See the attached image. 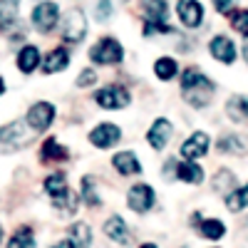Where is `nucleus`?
I'll return each mask as SVG.
<instances>
[{
  "instance_id": "nucleus-7",
  "label": "nucleus",
  "mask_w": 248,
  "mask_h": 248,
  "mask_svg": "<svg viewBox=\"0 0 248 248\" xmlns=\"http://www.w3.org/2000/svg\"><path fill=\"white\" fill-rule=\"evenodd\" d=\"M30 23H32V28L37 32H43V35L52 32L57 28V23H60V8L52 3V0H43V3L35 5V10L30 15Z\"/></svg>"
},
{
  "instance_id": "nucleus-36",
  "label": "nucleus",
  "mask_w": 248,
  "mask_h": 248,
  "mask_svg": "<svg viewBox=\"0 0 248 248\" xmlns=\"http://www.w3.org/2000/svg\"><path fill=\"white\" fill-rule=\"evenodd\" d=\"M176 159H169L167 164H164V176H167V181H169V176H174L176 179Z\"/></svg>"
},
{
  "instance_id": "nucleus-27",
  "label": "nucleus",
  "mask_w": 248,
  "mask_h": 248,
  "mask_svg": "<svg viewBox=\"0 0 248 248\" xmlns=\"http://www.w3.org/2000/svg\"><path fill=\"white\" fill-rule=\"evenodd\" d=\"M226 112L233 122H246L248 119V94H236L226 102Z\"/></svg>"
},
{
  "instance_id": "nucleus-13",
  "label": "nucleus",
  "mask_w": 248,
  "mask_h": 248,
  "mask_svg": "<svg viewBox=\"0 0 248 248\" xmlns=\"http://www.w3.org/2000/svg\"><path fill=\"white\" fill-rule=\"evenodd\" d=\"M211 149V137L206 132H194L189 139L181 144V159H201L203 154H209Z\"/></svg>"
},
{
  "instance_id": "nucleus-17",
  "label": "nucleus",
  "mask_w": 248,
  "mask_h": 248,
  "mask_svg": "<svg viewBox=\"0 0 248 248\" xmlns=\"http://www.w3.org/2000/svg\"><path fill=\"white\" fill-rule=\"evenodd\" d=\"M176 179L184 181V184L199 186V184H203L206 174H203V169L196 164V159H184V161L176 164Z\"/></svg>"
},
{
  "instance_id": "nucleus-23",
  "label": "nucleus",
  "mask_w": 248,
  "mask_h": 248,
  "mask_svg": "<svg viewBox=\"0 0 248 248\" xmlns=\"http://www.w3.org/2000/svg\"><path fill=\"white\" fill-rule=\"evenodd\" d=\"M196 229L206 241H221L226 236V223L221 218H201Z\"/></svg>"
},
{
  "instance_id": "nucleus-3",
  "label": "nucleus",
  "mask_w": 248,
  "mask_h": 248,
  "mask_svg": "<svg viewBox=\"0 0 248 248\" xmlns=\"http://www.w3.org/2000/svg\"><path fill=\"white\" fill-rule=\"evenodd\" d=\"M32 141V129L25 119H13L0 127V154H15Z\"/></svg>"
},
{
  "instance_id": "nucleus-35",
  "label": "nucleus",
  "mask_w": 248,
  "mask_h": 248,
  "mask_svg": "<svg viewBox=\"0 0 248 248\" xmlns=\"http://www.w3.org/2000/svg\"><path fill=\"white\" fill-rule=\"evenodd\" d=\"M236 8V0H214V10L218 15H231Z\"/></svg>"
},
{
  "instance_id": "nucleus-6",
  "label": "nucleus",
  "mask_w": 248,
  "mask_h": 248,
  "mask_svg": "<svg viewBox=\"0 0 248 248\" xmlns=\"http://www.w3.org/2000/svg\"><path fill=\"white\" fill-rule=\"evenodd\" d=\"M94 102L102 109L114 112V109H124V107H127L132 102V94H129V90L124 85H107V87H102V90L94 92Z\"/></svg>"
},
{
  "instance_id": "nucleus-38",
  "label": "nucleus",
  "mask_w": 248,
  "mask_h": 248,
  "mask_svg": "<svg viewBox=\"0 0 248 248\" xmlns=\"http://www.w3.org/2000/svg\"><path fill=\"white\" fill-rule=\"evenodd\" d=\"M3 94H5V79L0 77V97H3Z\"/></svg>"
},
{
  "instance_id": "nucleus-10",
  "label": "nucleus",
  "mask_w": 248,
  "mask_h": 248,
  "mask_svg": "<svg viewBox=\"0 0 248 248\" xmlns=\"http://www.w3.org/2000/svg\"><path fill=\"white\" fill-rule=\"evenodd\" d=\"M87 139L97 149H112V147H117V144L122 141V129L117 127V124H112V122H102L90 132Z\"/></svg>"
},
{
  "instance_id": "nucleus-31",
  "label": "nucleus",
  "mask_w": 248,
  "mask_h": 248,
  "mask_svg": "<svg viewBox=\"0 0 248 248\" xmlns=\"http://www.w3.org/2000/svg\"><path fill=\"white\" fill-rule=\"evenodd\" d=\"M8 246L10 248H32L35 246V233L30 226H20V229L8 238Z\"/></svg>"
},
{
  "instance_id": "nucleus-18",
  "label": "nucleus",
  "mask_w": 248,
  "mask_h": 248,
  "mask_svg": "<svg viewBox=\"0 0 248 248\" xmlns=\"http://www.w3.org/2000/svg\"><path fill=\"white\" fill-rule=\"evenodd\" d=\"M60 248H87V246H92V229H90V226L85 223V221H77L75 226H72V229H70V238L67 241H60L57 243Z\"/></svg>"
},
{
  "instance_id": "nucleus-39",
  "label": "nucleus",
  "mask_w": 248,
  "mask_h": 248,
  "mask_svg": "<svg viewBox=\"0 0 248 248\" xmlns=\"http://www.w3.org/2000/svg\"><path fill=\"white\" fill-rule=\"evenodd\" d=\"M0 241H3V226H0Z\"/></svg>"
},
{
  "instance_id": "nucleus-28",
  "label": "nucleus",
  "mask_w": 248,
  "mask_h": 248,
  "mask_svg": "<svg viewBox=\"0 0 248 248\" xmlns=\"http://www.w3.org/2000/svg\"><path fill=\"white\" fill-rule=\"evenodd\" d=\"M236 186H238V184H236V176H233V171H229V169H221V171L214 176V181H211V189H214L216 194H221V196L231 194Z\"/></svg>"
},
{
  "instance_id": "nucleus-25",
  "label": "nucleus",
  "mask_w": 248,
  "mask_h": 248,
  "mask_svg": "<svg viewBox=\"0 0 248 248\" xmlns=\"http://www.w3.org/2000/svg\"><path fill=\"white\" fill-rule=\"evenodd\" d=\"M154 75H156V79H161V82L174 79V77L179 75V62H176L174 57H169V55L159 57V60L154 62Z\"/></svg>"
},
{
  "instance_id": "nucleus-1",
  "label": "nucleus",
  "mask_w": 248,
  "mask_h": 248,
  "mask_svg": "<svg viewBox=\"0 0 248 248\" xmlns=\"http://www.w3.org/2000/svg\"><path fill=\"white\" fill-rule=\"evenodd\" d=\"M214 92H216L214 79H209L199 67L184 70V75H181V94L186 99V105H191L196 109H203L211 102Z\"/></svg>"
},
{
  "instance_id": "nucleus-11",
  "label": "nucleus",
  "mask_w": 248,
  "mask_h": 248,
  "mask_svg": "<svg viewBox=\"0 0 248 248\" xmlns=\"http://www.w3.org/2000/svg\"><path fill=\"white\" fill-rule=\"evenodd\" d=\"M171 134H174V127H171V122L167 117H156L152 122V127L147 132V141H149V147L161 152V149H167L169 147V141H171Z\"/></svg>"
},
{
  "instance_id": "nucleus-12",
  "label": "nucleus",
  "mask_w": 248,
  "mask_h": 248,
  "mask_svg": "<svg viewBox=\"0 0 248 248\" xmlns=\"http://www.w3.org/2000/svg\"><path fill=\"white\" fill-rule=\"evenodd\" d=\"M176 15H179L184 28L196 30L203 23V5L199 3V0H179L176 3Z\"/></svg>"
},
{
  "instance_id": "nucleus-15",
  "label": "nucleus",
  "mask_w": 248,
  "mask_h": 248,
  "mask_svg": "<svg viewBox=\"0 0 248 248\" xmlns=\"http://www.w3.org/2000/svg\"><path fill=\"white\" fill-rule=\"evenodd\" d=\"M70 67V52L67 47H55L47 52V57L40 62V70H43L45 75H57L62 70H67Z\"/></svg>"
},
{
  "instance_id": "nucleus-8",
  "label": "nucleus",
  "mask_w": 248,
  "mask_h": 248,
  "mask_svg": "<svg viewBox=\"0 0 248 248\" xmlns=\"http://www.w3.org/2000/svg\"><path fill=\"white\" fill-rule=\"evenodd\" d=\"M156 203V191L149 184H134L127 194V206L134 214H149Z\"/></svg>"
},
{
  "instance_id": "nucleus-34",
  "label": "nucleus",
  "mask_w": 248,
  "mask_h": 248,
  "mask_svg": "<svg viewBox=\"0 0 248 248\" xmlns=\"http://www.w3.org/2000/svg\"><path fill=\"white\" fill-rule=\"evenodd\" d=\"M94 82H97V72L87 67V70H82V72H79V77L75 79V85H77V87L82 90V87H92Z\"/></svg>"
},
{
  "instance_id": "nucleus-32",
  "label": "nucleus",
  "mask_w": 248,
  "mask_h": 248,
  "mask_svg": "<svg viewBox=\"0 0 248 248\" xmlns=\"http://www.w3.org/2000/svg\"><path fill=\"white\" fill-rule=\"evenodd\" d=\"M231 28L238 35L248 37V10H233L231 13Z\"/></svg>"
},
{
  "instance_id": "nucleus-26",
  "label": "nucleus",
  "mask_w": 248,
  "mask_h": 248,
  "mask_svg": "<svg viewBox=\"0 0 248 248\" xmlns=\"http://www.w3.org/2000/svg\"><path fill=\"white\" fill-rule=\"evenodd\" d=\"M223 203H226V209L233 211V214L248 209V184H246V186H236L231 194H226Z\"/></svg>"
},
{
  "instance_id": "nucleus-30",
  "label": "nucleus",
  "mask_w": 248,
  "mask_h": 248,
  "mask_svg": "<svg viewBox=\"0 0 248 248\" xmlns=\"http://www.w3.org/2000/svg\"><path fill=\"white\" fill-rule=\"evenodd\" d=\"M82 201H85L90 209H97V206L102 203V196L97 191L94 176H82Z\"/></svg>"
},
{
  "instance_id": "nucleus-33",
  "label": "nucleus",
  "mask_w": 248,
  "mask_h": 248,
  "mask_svg": "<svg viewBox=\"0 0 248 248\" xmlns=\"http://www.w3.org/2000/svg\"><path fill=\"white\" fill-rule=\"evenodd\" d=\"M114 13V8H112V0H97V10H94V15H97V20L99 23H105V20H109V15Z\"/></svg>"
},
{
  "instance_id": "nucleus-24",
  "label": "nucleus",
  "mask_w": 248,
  "mask_h": 248,
  "mask_svg": "<svg viewBox=\"0 0 248 248\" xmlns=\"http://www.w3.org/2000/svg\"><path fill=\"white\" fill-rule=\"evenodd\" d=\"M17 13H20V0H0V32L15 25Z\"/></svg>"
},
{
  "instance_id": "nucleus-9",
  "label": "nucleus",
  "mask_w": 248,
  "mask_h": 248,
  "mask_svg": "<svg viewBox=\"0 0 248 248\" xmlns=\"http://www.w3.org/2000/svg\"><path fill=\"white\" fill-rule=\"evenodd\" d=\"M87 35V17L79 8H72L65 17V30H62V40H65L67 45H77L82 43Z\"/></svg>"
},
{
  "instance_id": "nucleus-14",
  "label": "nucleus",
  "mask_w": 248,
  "mask_h": 248,
  "mask_svg": "<svg viewBox=\"0 0 248 248\" xmlns=\"http://www.w3.org/2000/svg\"><path fill=\"white\" fill-rule=\"evenodd\" d=\"M209 52L214 60H218L221 65H233L236 62V45L231 37L226 35H216L211 43H209Z\"/></svg>"
},
{
  "instance_id": "nucleus-2",
  "label": "nucleus",
  "mask_w": 248,
  "mask_h": 248,
  "mask_svg": "<svg viewBox=\"0 0 248 248\" xmlns=\"http://www.w3.org/2000/svg\"><path fill=\"white\" fill-rule=\"evenodd\" d=\"M45 191L50 194V203L62 214V216H75L77 214V194L70 189V184L62 171H55L45 176Z\"/></svg>"
},
{
  "instance_id": "nucleus-22",
  "label": "nucleus",
  "mask_w": 248,
  "mask_h": 248,
  "mask_svg": "<svg viewBox=\"0 0 248 248\" xmlns=\"http://www.w3.org/2000/svg\"><path fill=\"white\" fill-rule=\"evenodd\" d=\"M40 159L43 161H67L70 159V149L62 147L55 137H47L43 141V149H40Z\"/></svg>"
},
{
  "instance_id": "nucleus-16",
  "label": "nucleus",
  "mask_w": 248,
  "mask_h": 248,
  "mask_svg": "<svg viewBox=\"0 0 248 248\" xmlns=\"http://www.w3.org/2000/svg\"><path fill=\"white\" fill-rule=\"evenodd\" d=\"M139 10L147 23H167V17H169L167 0H139Z\"/></svg>"
},
{
  "instance_id": "nucleus-4",
  "label": "nucleus",
  "mask_w": 248,
  "mask_h": 248,
  "mask_svg": "<svg viewBox=\"0 0 248 248\" xmlns=\"http://www.w3.org/2000/svg\"><path fill=\"white\" fill-rule=\"evenodd\" d=\"M90 60L94 65H119L124 60V47L117 37H102L90 47Z\"/></svg>"
},
{
  "instance_id": "nucleus-19",
  "label": "nucleus",
  "mask_w": 248,
  "mask_h": 248,
  "mask_svg": "<svg viewBox=\"0 0 248 248\" xmlns=\"http://www.w3.org/2000/svg\"><path fill=\"white\" fill-rule=\"evenodd\" d=\"M105 233H107L109 241H114V243H119V246H127V243L132 241V233H129V229H127V223H124V218L117 216V214L105 221Z\"/></svg>"
},
{
  "instance_id": "nucleus-20",
  "label": "nucleus",
  "mask_w": 248,
  "mask_h": 248,
  "mask_svg": "<svg viewBox=\"0 0 248 248\" xmlns=\"http://www.w3.org/2000/svg\"><path fill=\"white\" fill-rule=\"evenodd\" d=\"M15 62H17V70L23 72V75H32V72L40 67L43 57H40V50H37L35 45H23V50L17 52Z\"/></svg>"
},
{
  "instance_id": "nucleus-37",
  "label": "nucleus",
  "mask_w": 248,
  "mask_h": 248,
  "mask_svg": "<svg viewBox=\"0 0 248 248\" xmlns=\"http://www.w3.org/2000/svg\"><path fill=\"white\" fill-rule=\"evenodd\" d=\"M243 60H246V65H248V37L243 40Z\"/></svg>"
},
{
  "instance_id": "nucleus-29",
  "label": "nucleus",
  "mask_w": 248,
  "mask_h": 248,
  "mask_svg": "<svg viewBox=\"0 0 248 248\" xmlns=\"http://www.w3.org/2000/svg\"><path fill=\"white\" fill-rule=\"evenodd\" d=\"M218 149L229 152V154H246L248 152V141L241 134H226L218 139Z\"/></svg>"
},
{
  "instance_id": "nucleus-21",
  "label": "nucleus",
  "mask_w": 248,
  "mask_h": 248,
  "mask_svg": "<svg viewBox=\"0 0 248 248\" xmlns=\"http://www.w3.org/2000/svg\"><path fill=\"white\" fill-rule=\"evenodd\" d=\"M112 167L122 174V176H134V174H141V164L137 159L134 152H119L112 156Z\"/></svg>"
},
{
  "instance_id": "nucleus-5",
  "label": "nucleus",
  "mask_w": 248,
  "mask_h": 248,
  "mask_svg": "<svg viewBox=\"0 0 248 248\" xmlns=\"http://www.w3.org/2000/svg\"><path fill=\"white\" fill-rule=\"evenodd\" d=\"M57 117V109L55 105H50V102H35V105L28 107V114H25V122H28V127L35 132V134H43L52 127V122Z\"/></svg>"
}]
</instances>
